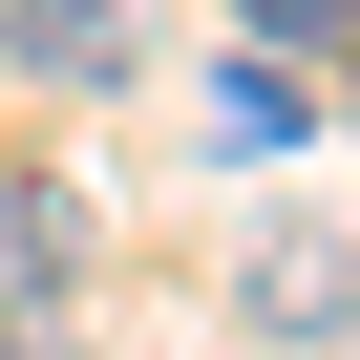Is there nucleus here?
Returning <instances> with one entry per match:
<instances>
[{"instance_id":"2","label":"nucleus","mask_w":360,"mask_h":360,"mask_svg":"<svg viewBox=\"0 0 360 360\" xmlns=\"http://www.w3.org/2000/svg\"><path fill=\"white\" fill-rule=\"evenodd\" d=\"M255 339H360V255L339 233H276L255 255Z\"/></svg>"},{"instance_id":"1","label":"nucleus","mask_w":360,"mask_h":360,"mask_svg":"<svg viewBox=\"0 0 360 360\" xmlns=\"http://www.w3.org/2000/svg\"><path fill=\"white\" fill-rule=\"evenodd\" d=\"M0 64L64 85V106H106V85L148 64V22H127V0H0Z\"/></svg>"},{"instance_id":"4","label":"nucleus","mask_w":360,"mask_h":360,"mask_svg":"<svg viewBox=\"0 0 360 360\" xmlns=\"http://www.w3.org/2000/svg\"><path fill=\"white\" fill-rule=\"evenodd\" d=\"M255 43H360V0H233Z\"/></svg>"},{"instance_id":"5","label":"nucleus","mask_w":360,"mask_h":360,"mask_svg":"<svg viewBox=\"0 0 360 360\" xmlns=\"http://www.w3.org/2000/svg\"><path fill=\"white\" fill-rule=\"evenodd\" d=\"M0 360H22V339H0Z\"/></svg>"},{"instance_id":"3","label":"nucleus","mask_w":360,"mask_h":360,"mask_svg":"<svg viewBox=\"0 0 360 360\" xmlns=\"http://www.w3.org/2000/svg\"><path fill=\"white\" fill-rule=\"evenodd\" d=\"M64 276H85V212L64 191H0V297H64Z\"/></svg>"}]
</instances>
